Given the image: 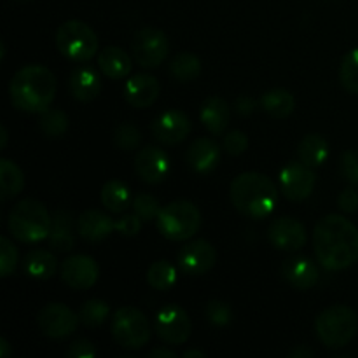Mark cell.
I'll return each mask as SVG.
<instances>
[{
  "label": "cell",
  "mask_w": 358,
  "mask_h": 358,
  "mask_svg": "<svg viewBox=\"0 0 358 358\" xmlns=\"http://www.w3.org/2000/svg\"><path fill=\"white\" fill-rule=\"evenodd\" d=\"M317 261L329 271H343L358 261V229L343 215L324 217L313 231Z\"/></svg>",
  "instance_id": "obj_1"
},
{
  "label": "cell",
  "mask_w": 358,
  "mask_h": 358,
  "mask_svg": "<svg viewBox=\"0 0 358 358\" xmlns=\"http://www.w3.org/2000/svg\"><path fill=\"white\" fill-rule=\"evenodd\" d=\"M56 77L48 66L27 65L17 70L9 83L10 103L17 110L41 114L51 107L56 96Z\"/></svg>",
  "instance_id": "obj_2"
},
{
  "label": "cell",
  "mask_w": 358,
  "mask_h": 358,
  "mask_svg": "<svg viewBox=\"0 0 358 358\" xmlns=\"http://www.w3.org/2000/svg\"><path fill=\"white\" fill-rule=\"evenodd\" d=\"M278 187L266 175L257 171L241 173L231 182L229 196L234 208L250 219H264L275 212L278 203Z\"/></svg>",
  "instance_id": "obj_3"
},
{
  "label": "cell",
  "mask_w": 358,
  "mask_h": 358,
  "mask_svg": "<svg viewBox=\"0 0 358 358\" xmlns=\"http://www.w3.org/2000/svg\"><path fill=\"white\" fill-rule=\"evenodd\" d=\"M52 217L44 203L37 199H23L10 208L7 227L16 240L23 243H37L49 236Z\"/></svg>",
  "instance_id": "obj_4"
},
{
  "label": "cell",
  "mask_w": 358,
  "mask_h": 358,
  "mask_svg": "<svg viewBox=\"0 0 358 358\" xmlns=\"http://www.w3.org/2000/svg\"><path fill=\"white\" fill-rule=\"evenodd\" d=\"M315 331L325 348H345L358 331V315L346 304H334L322 311L315 320Z\"/></svg>",
  "instance_id": "obj_5"
},
{
  "label": "cell",
  "mask_w": 358,
  "mask_h": 358,
  "mask_svg": "<svg viewBox=\"0 0 358 358\" xmlns=\"http://www.w3.org/2000/svg\"><path fill=\"white\" fill-rule=\"evenodd\" d=\"M156 226L161 236L166 240L187 241L198 233L201 226V213L194 203L177 199L161 208Z\"/></svg>",
  "instance_id": "obj_6"
},
{
  "label": "cell",
  "mask_w": 358,
  "mask_h": 358,
  "mask_svg": "<svg viewBox=\"0 0 358 358\" xmlns=\"http://www.w3.org/2000/svg\"><path fill=\"white\" fill-rule=\"evenodd\" d=\"M56 48L76 63L90 62L98 52V35L93 28L80 20H69L56 31Z\"/></svg>",
  "instance_id": "obj_7"
},
{
  "label": "cell",
  "mask_w": 358,
  "mask_h": 358,
  "mask_svg": "<svg viewBox=\"0 0 358 358\" xmlns=\"http://www.w3.org/2000/svg\"><path fill=\"white\" fill-rule=\"evenodd\" d=\"M112 338L126 350H140L150 341L152 327L145 315L133 306L119 308L112 317Z\"/></svg>",
  "instance_id": "obj_8"
},
{
  "label": "cell",
  "mask_w": 358,
  "mask_h": 358,
  "mask_svg": "<svg viewBox=\"0 0 358 358\" xmlns=\"http://www.w3.org/2000/svg\"><path fill=\"white\" fill-rule=\"evenodd\" d=\"M133 58L143 69H157L166 59L170 51V42L166 34L159 28L143 27L133 37Z\"/></svg>",
  "instance_id": "obj_9"
},
{
  "label": "cell",
  "mask_w": 358,
  "mask_h": 358,
  "mask_svg": "<svg viewBox=\"0 0 358 358\" xmlns=\"http://www.w3.org/2000/svg\"><path fill=\"white\" fill-rule=\"evenodd\" d=\"M154 329H156L157 338L163 343L180 346L191 338L192 322L184 308L177 306V304H168L157 311Z\"/></svg>",
  "instance_id": "obj_10"
},
{
  "label": "cell",
  "mask_w": 358,
  "mask_h": 358,
  "mask_svg": "<svg viewBox=\"0 0 358 358\" xmlns=\"http://www.w3.org/2000/svg\"><path fill=\"white\" fill-rule=\"evenodd\" d=\"M317 185L315 168L303 161H290L280 171V191L290 201H304L311 196Z\"/></svg>",
  "instance_id": "obj_11"
},
{
  "label": "cell",
  "mask_w": 358,
  "mask_h": 358,
  "mask_svg": "<svg viewBox=\"0 0 358 358\" xmlns=\"http://www.w3.org/2000/svg\"><path fill=\"white\" fill-rule=\"evenodd\" d=\"M80 318L66 304L49 303L38 311L37 325L44 336L51 339L69 338L77 331Z\"/></svg>",
  "instance_id": "obj_12"
},
{
  "label": "cell",
  "mask_w": 358,
  "mask_h": 358,
  "mask_svg": "<svg viewBox=\"0 0 358 358\" xmlns=\"http://www.w3.org/2000/svg\"><path fill=\"white\" fill-rule=\"evenodd\" d=\"M59 276L70 289L87 290L98 282L100 266L90 255H72L63 261Z\"/></svg>",
  "instance_id": "obj_13"
},
{
  "label": "cell",
  "mask_w": 358,
  "mask_h": 358,
  "mask_svg": "<svg viewBox=\"0 0 358 358\" xmlns=\"http://www.w3.org/2000/svg\"><path fill=\"white\" fill-rule=\"evenodd\" d=\"M192 129V122L185 112L171 108L157 115L152 122V135L164 145H177L184 142Z\"/></svg>",
  "instance_id": "obj_14"
},
{
  "label": "cell",
  "mask_w": 358,
  "mask_h": 358,
  "mask_svg": "<svg viewBox=\"0 0 358 358\" xmlns=\"http://www.w3.org/2000/svg\"><path fill=\"white\" fill-rule=\"evenodd\" d=\"M217 252L206 240L189 241L178 252V266L187 276H201L215 266Z\"/></svg>",
  "instance_id": "obj_15"
},
{
  "label": "cell",
  "mask_w": 358,
  "mask_h": 358,
  "mask_svg": "<svg viewBox=\"0 0 358 358\" xmlns=\"http://www.w3.org/2000/svg\"><path fill=\"white\" fill-rule=\"evenodd\" d=\"M268 240L283 252H297L306 245V227L292 217H278L268 227Z\"/></svg>",
  "instance_id": "obj_16"
},
{
  "label": "cell",
  "mask_w": 358,
  "mask_h": 358,
  "mask_svg": "<svg viewBox=\"0 0 358 358\" xmlns=\"http://www.w3.org/2000/svg\"><path fill=\"white\" fill-rule=\"evenodd\" d=\"M135 171L145 184H161L170 173V157L159 147L147 145L136 152Z\"/></svg>",
  "instance_id": "obj_17"
},
{
  "label": "cell",
  "mask_w": 358,
  "mask_h": 358,
  "mask_svg": "<svg viewBox=\"0 0 358 358\" xmlns=\"http://www.w3.org/2000/svg\"><path fill=\"white\" fill-rule=\"evenodd\" d=\"M185 163L194 173L208 175L219 166L220 163V147L215 140L208 136L194 140L185 152Z\"/></svg>",
  "instance_id": "obj_18"
},
{
  "label": "cell",
  "mask_w": 358,
  "mask_h": 358,
  "mask_svg": "<svg viewBox=\"0 0 358 358\" xmlns=\"http://www.w3.org/2000/svg\"><path fill=\"white\" fill-rule=\"evenodd\" d=\"M282 275L294 289L310 290L320 280V269L311 259L299 255V257H290L283 261Z\"/></svg>",
  "instance_id": "obj_19"
},
{
  "label": "cell",
  "mask_w": 358,
  "mask_h": 358,
  "mask_svg": "<svg viewBox=\"0 0 358 358\" xmlns=\"http://www.w3.org/2000/svg\"><path fill=\"white\" fill-rule=\"evenodd\" d=\"M161 86L150 73H136L124 86V98L131 107L147 108L157 100Z\"/></svg>",
  "instance_id": "obj_20"
},
{
  "label": "cell",
  "mask_w": 358,
  "mask_h": 358,
  "mask_svg": "<svg viewBox=\"0 0 358 358\" xmlns=\"http://www.w3.org/2000/svg\"><path fill=\"white\" fill-rule=\"evenodd\" d=\"M69 90L70 94H72L77 101L90 103V101L96 100L98 94H100V76H98V72L91 65H79L77 69L72 70V73H70Z\"/></svg>",
  "instance_id": "obj_21"
},
{
  "label": "cell",
  "mask_w": 358,
  "mask_h": 358,
  "mask_svg": "<svg viewBox=\"0 0 358 358\" xmlns=\"http://www.w3.org/2000/svg\"><path fill=\"white\" fill-rule=\"evenodd\" d=\"M77 231L87 241H101L115 231V220L100 210H86L77 219Z\"/></svg>",
  "instance_id": "obj_22"
},
{
  "label": "cell",
  "mask_w": 358,
  "mask_h": 358,
  "mask_svg": "<svg viewBox=\"0 0 358 358\" xmlns=\"http://www.w3.org/2000/svg\"><path fill=\"white\" fill-rule=\"evenodd\" d=\"M229 105H227V101L224 98L210 96L201 103V108H199V121L203 122V126L212 135H222L224 129L229 124Z\"/></svg>",
  "instance_id": "obj_23"
},
{
  "label": "cell",
  "mask_w": 358,
  "mask_h": 358,
  "mask_svg": "<svg viewBox=\"0 0 358 358\" xmlns=\"http://www.w3.org/2000/svg\"><path fill=\"white\" fill-rule=\"evenodd\" d=\"M98 69L103 72V76H107L108 79H124L126 76H129L133 69L131 58H129L128 52L122 48L117 45H108V48L101 49L98 52Z\"/></svg>",
  "instance_id": "obj_24"
},
{
  "label": "cell",
  "mask_w": 358,
  "mask_h": 358,
  "mask_svg": "<svg viewBox=\"0 0 358 358\" xmlns=\"http://www.w3.org/2000/svg\"><path fill=\"white\" fill-rule=\"evenodd\" d=\"M49 247L56 252H70L76 245L72 227V215L66 210H58L52 215V226L49 231Z\"/></svg>",
  "instance_id": "obj_25"
},
{
  "label": "cell",
  "mask_w": 358,
  "mask_h": 358,
  "mask_svg": "<svg viewBox=\"0 0 358 358\" xmlns=\"http://www.w3.org/2000/svg\"><path fill=\"white\" fill-rule=\"evenodd\" d=\"M261 107L268 115L275 119H287L296 108V98L289 90L275 87L261 96Z\"/></svg>",
  "instance_id": "obj_26"
},
{
  "label": "cell",
  "mask_w": 358,
  "mask_h": 358,
  "mask_svg": "<svg viewBox=\"0 0 358 358\" xmlns=\"http://www.w3.org/2000/svg\"><path fill=\"white\" fill-rule=\"evenodd\" d=\"M24 273L35 280H49L55 276L56 269H58V262L56 257L49 250H42V248H35L27 254L23 261Z\"/></svg>",
  "instance_id": "obj_27"
},
{
  "label": "cell",
  "mask_w": 358,
  "mask_h": 358,
  "mask_svg": "<svg viewBox=\"0 0 358 358\" xmlns=\"http://www.w3.org/2000/svg\"><path fill=\"white\" fill-rule=\"evenodd\" d=\"M297 156L299 161L311 168H318L329 159V143L327 140L317 133H310L304 136L297 147Z\"/></svg>",
  "instance_id": "obj_28"
},
{
  "label": "cell",
  "mask_w": 358,
  "mask_h": 358,
  "mask_svg": "<svg viewBox=\"0 0 358 358\" xmlns=\"http://www.w3.org/2000/svg\"><path fill=\"white\" fill-rule=\"evenodd\" d=\"M101 205L112 213H124L131 206V192L129 187L121 180L105 182L100 192Z\"/></svg>",
  "instance_id": "obj_29"
},
{
  "label": "cell",
  "mask_w": 358,
  "mask_h": 358,
  "mask_svg": "<svg viewBox=\"0 0 358 358\" xmlns=\"http://www.w3.org/2000/svg\"><path fill=\"white\" fill-rule=\"evenodd\" d=\"M24 189V175L14 161L0 159V196L2 199L16 198Z\"/></svg>",
  "instance_id": "obj_30"
},
{
  "label": "cell",
  "mask_w": 358,
  "mask_h": 358,
  "mask_svg": "<svg viewBox=\"0 0 358 358\" xmlns=\"http://www.w3.org/2000/svg\"><path fill=\"white\" fill-rule=\"evenodd\" d=\"M170 73L180 83H191L201 73V62L194 52L182 51L170 62Z\"/></svg>",
  "instance_id": "obj_31"
},
{
  "label": "cell",
  "mask_w": 358,
  "mask_h": 358,
  "mask_svg": "<svg viewBox=\"0 0 358 358\" xmlns=\"http://www.w3.org/2000/svg\"><path fill=\"white\" fill-rule=\"evenodd\" d=\"M147 282L154 290H170L177 283V269L168 261H156L147 271Z\"/></svg>",
  "instance_id": "obj_32"
},
{
  "label": "cell",
  "mask_w": 358,
  "mask_h": 358,
  "mask_svg": "<svg viewBox=\"0 0 358 358\" xmlns=\"http://www.w3.org/2000/svg\"><path fill=\"white\" fill-rule=\"evenodd\" d=\"M38 128L48 138H59L69 129V115L59 108H51L41 112L38 117Z\"/></svg>",
  "instance_id": "obj_33"
},
{
  "label": "cell",
  "mask_w": 358,
  "mask_h": 358,
  "mask_svg": "<svg viewBox=\"0 0 358 358\" xmlns=\"http://www.w3.org/2000/svg\"><path fill=\"white\" fill-rule=\"evenodd\" d=\"M110 315V306L101 299H90L83 304L79 318L86 327H98L103 324Z\"/></svg>",
  "instance_id": "obj_34"
},
{
  "label": "cell",
  "mask_w": 358,
  "mask_h": 358,
  "mask_svg": "<svg viewBox=\"0 0 358 358\" xmlns=\"http://www.w3.org/2000/svg\"><path fill=\"white\" fill-rule=\"evenodd\" d=\"M339 80L348 93L358 94V48L343 58L339 66Z\"/></svg>",
  "instance_id": "obj_35"
},
{
  "label": "cell",
  "mask_w": 358,
  "mask_h": 358,
  "mask_svg": "<svg viewBox=\"0 0 358 358\" xmlns=\"http://www.w3.org/2000/svg\"><path fill=\"white\" fill-rule=\"evenodd\" d=\"M114 145L121 150H135L138 149L140 142H142V133L131 122H122L114 129Z\"/></svg>",
  "instance_id": "obj_36"
},
{
  "label": "cell",
  "mask_w": 358,
  "mask_h": 358,
  "mask_svg": "<svg viewBox=\"0 0 358 358\" xmlns=\"http://www.w3.org/2000/svg\"><path fill=\"white\" fill-rule=\"evenodd\" d=\"M131 206H133V212H135L143 222H152V220L157 219V215H159L161 212L159 201H157L154 196L145 194V192L136 194L135 198H133Z\"/></svg>",
  "instance_id": "obj_37"
},
{
  "label": "cell",
  "mask_w": 358,
  "mask_h": 358,
  "mask_svg": "<svg viewBox=\"0 0 358 358\" xmlns=\"http://www.w3.org/2000/svg\"><path fill=\"white\" fill-rule=\"evenodd\" d=\"M17 266V250L7 236L0 238V276L7 278Z\"/></svg>",
  "instance_id": "obj_38"
},
{
  "label": "cell",
  "mask_w": 358,
  "mask_h": 358,
  "mask_svg": "<svg viewBox=\"0 0 358 358\" xmlns=\"http://www.w3.org/2000/svg\"><path fill=\"white\" fill-rule=\"evenodd\" d=\"M206 318H208L210 324L224 327L233 320V311H231L229 304L224 303V301L212 299L206 304Z\"/></svg>",
  "instance_id": "obj_39"
},
{
  "label": "cell",
  "mask_w": 358,
  "mask_h": 358,
  "mask_svg": "<svg viewBox=\"0 0 358 358\" xmlns=\"http://www.w3.org/2000/svg\"><path fill=\"white\" fill-rule=\"evenodd\" d=\"M339 171L343 178L352 185H358V150H345L339 159Z\"/></svg>",
  "instance_id": "obj_40"
},
{
  "label": "cell",
  "mask_w": 358,
  "mask_h": 358,
  "mask_svg": "<svg viewBox=\"0 0 358 358\" xmlns=\"http://www.w3.org/2000/svg\"><path fill=\"white\" fill-rule=\"evenodd\" d=\"M248 149V136L243 131H231L224 136V150L231 156H240Z\"/></svg>",
  "instance_id": "obj_41"
},
{
  "label": "cell",
  "mask_w": 358,
  "mask_h": 358,
  "mask_svg": "<svg viewBox=\"0 0 358 358\" xmlns=\"http://www.w3.org/2000/svg\"><path fill=\"white\" fill-rule=\"evenodd\" d=\"M142 222L143 220L135 212L126 213L121 219L115 220V231L121 233L122 236H136L140 229H142Z\"/></svg>",
  "instance_id": "obj_42"
},
{
  "label": "cell",
  "mask_w": 358,
  "mask_h": 358,
  "mask_svg": "<svg viewBox=\"0 0 358 358\" xmlns=\"http://www.w3.org/2000/svg\"><path fill=\"white\" fill-rule=\"evenodd\" d=\"M96 348L91 341H86V339H80V341H76L69 350H66V357L69 358H93L96 357Z\"/></svg>",
  "instance_id": "obj_43"
},
{
  "label": "cell",
  "mask_w": 358,
  "mask_h": 358,
  "mask_svg": "<svg viewBox=\"0 0 358 358\" xmlns=\"http://www.w3.org/2000/svg\"><path fill=\"white\" fill-rule=\"evenodd\" d=\"M338 206L341 208V212L345 213H353L358 210V192L353 187H346L345 191H341L338 198Z\"/></svg>",
  "instance_id": "obj_44"
},
{
  "label": "cell",
  "mask_w": 358,
  "mask_h": 358,
  "mask_svg": "<svg viewBox=\"0 0 358 358\" xmlns=\"http://www.w3.org/2000/svg\"><path fill=\"white\" fill-rule=\"evenodd\" d=\"M255 107H257V103L250 96H240L234 101V108H236V112L240 115H250L255 110Z\"/></svg>",
  "instance_id": "obj_45"
},
{
  "label": "cell",
  "mask_w": 358,
  "mask_h": 358,
  "mask_svg": "<svg viewBox=\"0 0 358 358\" xmlns=\"http://www.w3.org/2000/svg\"><path fill=\"white\" fill-rule=\"evenodd\" d=\"M290 358H308V357H313V350L306 348V346H297L296 350L290 352Z\"/></svg>",
  "instance_id": "obj_46"
},
{
  "label": "cell",
  "mask_w": 358,
  "mask_h": 358,
  "mask_svg": "<svg viewBox=\"0 0 358 358\" xmlns=\"http://www.w3.org/2000/svg\"><path fill=\"white\" fill-rule=\"evenodd\" d=\"M150 357H154V358H157V357L173 358V357H177V353L171 352V350H168V348H156V350H152V352H150Z\"/></svg>",
  "instance_id": "obj_47"
},
{
  "label": "cell",
  "mask_w": 358,
  "mask_h": 358,
  "mask_svg": "<svg viewBox=\"0 0 358 358\" xmlns=\"http://www.w3.org/2000/svg\"><path fill=\"white\" fill-rule=\"evenodd\" d=\"M10 357V346L9 343H7L6 338L0 339V358H7Z\"/></svg>",
  "instance_id": "obj_48"
},
{
  "label": "cell",
  "mask_w": 358,
  "mask_h": 358,
  "mask_svg": "<svg viewBox=\"0 0 358 358\" xmlns=\"http://www.w3.org/2000/svg\"><path fill=\"white\" fill-rule=\"evenodd\" d=\"M0 138H2V142H0V149H6L7 138H9V133H7V128L3 124L0 126Z\"/></svg>",
  "instance_id": "obj_49"
},
{
  "label": "cell",
  "mask_w": 358,
  "mask_h": 358,
  "mask_svg": "<svg viewBox=\"0 0 358 358\" xmlns=\"http://www.w3.org/2000/svg\"><path fill=\"white\" fill-rule=\"evenodd\" d=\"M184 357H199V358H205L206 353H205V352H199V350H189V352L184 353Z\"/></svg>",
  "instance_id": "obj_50"
},
{
  "label": "cell",
  "mask_w": 358,
  "mask_h": 358,
  "mask_svg": "<svg viewBox=\"0 0 358 358\" xmlns=\"http://www.w3.org/2000/svg\"><path fill=\"white\" fill-rule=\"evenodd\" d=\"M14 2H21V3H24V2H31V0H14Z\"/></svg>",
  "instance_id": "obj_51"
}]
</instances>
